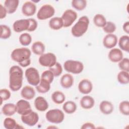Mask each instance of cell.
<instances>
[{"instance_id":"26","label":"cell","mask_w":129,"mask_h":129,"mask_svg":"<svg viewBox=\"0 0 129 129\" xmlns=\"http://www.w3.org/2000/svg\"><path fill=\"white\" fill-rule=\"evenodd\" d=\"M31 49L33 53L35 54L41 55L45 51V45L41 41H36L32 44Z\"/></svg>"},{"instance_id":"23","label":"cell","mask_w":129,"mask_h":129,"mask_svg":"<svg viewBox=\"0 0 129 129\" xmlns=\"http://www.w3.org/2000/svg\"><path fill=\"white\" fill-rule=\"evenodd\" d=\"M2 111L4 115L7 116H12L17 112L16 104L12 103H6L3 106Z\"/></svg>"},{"instance_id":"29","label":"cell","mask_w":129,"mask_h":129,"mask_svg":"<svg viewBox=\"0 0 129 129\" xmlns=\"http://www.w3.org/2000/svg\"><path fill=\"white\" fill-rule=\"evenodd\" d=\"M118 45L120 48L127 52L129 51V37L127 35L121 36L118 40Z\"/></svg>"},{"instance_id":"13","label":"cell","mask_w":129,"mask_h":129,"mask_svg":"<svg viewBox=\"0 0 129 129\" xmlns=\"http://www.w3.org/2000/svg\"><path fill=\"white\" fill-rule=\"evenodd\" d=\"M36 11V6L33 1L25 2L22 7V12L26 16H32Z\"/></svg>"},{"instance_id":"43","label":"cell","mask_w":129,"mask_h":129,"mask_svg":"<svg viewBox=\"0 0 129 129\" xmlns=\"http://www.w3.org/2000/svg\"><path fill=\"white\" fill-rule=\"evenodd\" d=\"M7 13H8L5 7L3 6L2 4H0V19H3L5 18L6 17Z\"/></svg>"},{"instance_id":"40","label":"cell","mask_w":129,"mask_h":129,"mask_svg":"<svg viewBox=\"0 0 129 129\" xmlns=\"http://www.w3.org/2000/svg\"><path fill=\"white\" fill-rule=\"evenodd\" d=\"M118 67L121 71L129 72V59L128 58H123L118 62Z\"/></svg>"},{"instance_id":"17","label":"cell","mask_w":129,"mask_h":129,"mask_svg":"<svg viewBox=\"0 0 129 129\" xmlns=\"http://www.w3.org/2000/svg\"><path fill=\"white\" fill-rule=\"evenodd\" d=\"M34 104L35 108L39 111H44L46 110L49 107L47 101L42 96L37 97L34 100Z\"/></svg>"},{"instance_id":"14","label":"cell","mask_w":129,"mask_h":129,"mask_svg":"<svg viewBox=\"0 0 129 129\" xmlns=\"http://www.w3.org/2000/svg\"><path fill=\"white\" fill-rule=\"evenodd\" d=\"M92 83L88 79H83L79 82L78 84V90L82 94H88L92 91Z\"/></svg>"},{"instance_id":"1","label":"cell","mask_w":129,"mask_h":129,"mask_svg":"<svg viewBox=\"0 0 129 129\" xmlns=\"http://www.w3.org/2000/svg\"><path fill=\"white\" fill-rule=\"evenodd\" d=\"M23 71L18 66L11 67L9 70V87L13 91H18L22 87Z\"/></svg>"},{"instance_id":"41","label":"cell","mask_w":129,"mask_h":129,"mask_svg":"<svg viewBox=\"0 0 129 129\" xmlns=\"http://www.w3.org/2000/svg\"><path fill=\"white\" fill-rule=\"evenodd\" d=\"M11 94L10 91L7 89H2L0 90V97H1V104L3 103V101H6L10 99Z\"/></svg>"},{"instance_id":"36","label":"cell","mask_w":129,"mask_h":129,"mask_svg":"<svg viewBox=\"0 0 129 129\" xmlns=\"http://www.w3.org/2000/svg\"><path fill=\"white\" fill-rule=\"evenodd\" d=\"M120 112L123 115L128 116L129 115V102L127 100L121 101L119 105Z\"/></svg>"},{"instance_id":"15","label":"cell","mask_w":129,"mask_h":129,"mask_svg":"<svg viewBox=\"0 0 129 129\" xmlns=\"http://www.w3.org/2000/svg\"><path fill=\"white\" fill-rule=\"evenodd\" d=\"M117 37L113 34H107L103 39V46L106 48H113L117 43Z\"/></svg>"},{"instance_id":"35","label":"cell","mask_w":129,"mask_h":129,"mask_svg":"<svg viewBox=\"0 0 129 129\" xmlns=\"http://www.w3.org/2000/svg\"><path fill=\"white\" fill-rule=\"evenodd\" d=\"M0 38L3 39H7L11 35V30L9 26L6 25H1Z\"/></svg>"},{"instance_id":"24","label":"cell","mask_w":129,"mask_h":129,"mask_svg":"<svg viewBox=\"0 0 129 129\" xmlns=\"http://www.w3.org/2000/svg\"><path fill=\"white\" fill-rule=\"evenodd\" d=\"M49 26L51 29L54 30H58L63 27L61 18L58 17L52 18L49 21Z\"/></svg>"},{"instance_id":"32","label":"cell","mask_w":129,"mask_h":129,"mask_svg":"<svg viewBox=\"0 0 129 129\" xmlns=\"http://www.w3.org/2000/svg\"><path fill=\"white\" fill-rule=\"evenodd\" d=\"M118 82L121 84H127L129 83V74L128 72L121 71L118 73L117 76Z\"/></svg>"},{"instance_id":"28","label":"cell","mask_w":129,"mask_h":129,"mask_svg":"<svg viewBox=\"0 0 129 129\" xmlns=\"http://www.w3.org/2000/svg\"><path fill=\"white\" fill-rule=\"evenodd\" d=\"M3 123L4 127L7 129H16L21 127L17 123L15 119L10 117H6L4 119Z\"/></svg>"},{"instance_id":"3","label":"cell","mask_w":129,"mask_h":129,"mask_svg":"<svg viewBox=\"0 0 129 129\" xmlns=\"http://www.w3.org/2000/svg\"><path fill=\"white\" fill-rule=\"evenodd\" d=\"M31 55V50L26 47L17 48L14 49L11 54V58L19 64L30 59Z\"/></svg>"},{"instance_id":"44","label":"cell","mask_w":129,"mask_h":129,"mask_svg":"<svg viewBox=\"0 0 129 129\" xmlns=\"http://www.w3.org/2000/svg\"><path fill=\"white\" fill-rule=\"evenodd\" d=\"M82 129H86V128H95V126L94 124L91 122H86L84 123L82 126L81 127Z\"/></svg>"},{"instance_id":"6","label":"cell","mask_w":129,"mask_h":129,"mask_svg":"<svg viewBox=\"0 0 129 129\" xmlns=\"http://www.w3.org/2000/svg\"><path fill=\"white\" fill-rule=\"evenodd\" d=\"M25 76L30 85L36 86L40 82V77L39 72L34 67L27 69L25 72Z\"/></svg>"},{"instance_id":"22","label":"cell","mask_w":129,"mask_h":129,"mask_svg":"<svg viewBox=\"0 0 129 129\" xmlns=\"http://www.w3.org/2000/svg\"><path fill=\"white\" fill-rule=\"evenodd\" d=\"M19 4V1L18 0H6L4 2V7L6 9L7 13L11 14L16 11Z\"/></svg>"},{"instance_id":"10","label":"cell","mask_w":129,"mask_h":129,"mask_svg":"<svg viewBox=\"0 0 129 129\" xmlns=\"http://www.w3.org/2000/svg\"><path fill=\"white\" fill-rule=\"evenodd\" d=\"M21 119L24 124L30 126H33L38 122L39 115L36 112L32 111L27 114L21 115Z\"/></svg>"},{"instance_id":"45","label":"cell","mask_w":129,"mask_h":129,"mask_svg":"<svg viewBox=\"0 0 129 129\" xmlns=\"http://www.w3.org/2000/svg\"><path fill=\"white\" fill-rule=\"evenodd\" d=\"M122 28L123 31L126 33H127V34H129V22L128 21H127L123 24L122 26Z\"/></svg>"},{"instance_id":"19","label":"cell","mask_w":129,"mask_h":129,"mask_svg":"<svg viewBox=\"0 0 129 129\" xmlns=\"http://www.w3.org/2000/svg\"><path fill=\"white\" fill-rule=\"evenodd\" d=\"M99 109L103 114L108 115L113 112L114 107L111 102L107 100H103L99 104Z\"/></svg>"},{"instance_id":"20","label":"cell","mask_w":129,"mask_h":129,"mask_svg":"<svg viewBox=\"0 0 129 129\" xmlns=\"http://www.w3.org/2000/svg\"><path fill=\"white\" fill-rule=\"evenodd\" d=\"M80 105L85 109H90L92 108L95 104V101L93 97L89 95L83 96L80 100Z\"/></svg>"},{"instance_id":"2","label":"cell","mask_w":129,"mask_h":129,"mask_svg":"<svg viewBox=\"0 0 129 129\" xmlns=\"http://www.w3.org/2000/svg\"><path fill=\"white\" fill-rule=\"evenodd\" d=\"M89 24V19L86 16H83L79 18L77 22L71 29L72 34L76 37L83 36L87 31Z\"/></svg>"},{"instance_id":"21","label":"cell","mask_w":129,"mask_h":129,"mask_svg":"<svg viewBox=\"0 0 129 129\" xmlns=\"http://www.w3.org/2000/svg\"><path fill=\"white\" fill-rule=\"evenodd\" d=\"M60 83L63 88H70L73 85L74 78L72 75L70 74H64L60 78Z\"/></svg>"},{"instance_id":"34","label":"cell","mask_w":129,"mask_h":129,"mask_svg":"<svg viewBox=\"0 0 129 129\" xmlns=\"http://www.w3.org/2000/svg\"><path fill=\"white\" fill-rule=\"evenodd\" d=\"M72 6L78 11H82L87 6V1L85 0H73Z\"/></svg>"},{"instance_id":"37","label":"cell","mask_w":129,"mask_h":129,"mask_svg":"<svg viewBox=\"0 0 129 129\" xmlns=\"http://www.w3.org/2000/svg\"><path fill=\"white\" fill-rule=\"evenodd\" d=\"M49 70L52 72L54 77H58L62 72V66L58 62H56L54 66L49 68Z\"/></svg>"},{"instance_id":"33","label":"cell","mask_w":129,"mask_h":129,"mask_svg":"<svg viewBox=\"0 0 129 129\" xmlns=\"http://www.w3.org/2000/svg\"><path fill=\"white\" fill-rule=\"evenodd\" d=\"M19 42L22 45L28 46L32 41V37L31 35L28 33H24L20 35L19 38Z\"/></svg>"},{"instance_id":"9","label":"cell","mask_w":129,"mask_h":129,"mask_svg":"<svg viewBox=\"0 0 129 129\" xmlns=\"http://www.w3.org/2000/svg\"><path fill=\"white\" fill-rule=\"evenodd\" d=\"M78 17L77 13L72 9L66 10L61 16L63 22V27L67 28L71 26L77 19Z\"/></svg>"},{"instance_id":"42","label":"cell","mask_w":129,"mask_h":129,"mask_svg":"<svg viewBox=\"0 0 129 129\" xmlns=\"http://www.w3.org/2000/svg\"><path fill=\"white\" fill-rule=\"evenodd\" d=\"M29 20L30 21V25L27 31L29 32L34 31L37 28L38 23L37 21L33 18H29Z\"/></svg>"},{"instance_id":"5","label":"cell","mask_w":129,"mask_h":129,"mask_svg":"<svg viewBox=\"0 0 129 129\" xmlns=\"http://www.w3.org/2000/svg\"><path fill=\"white\" fill-rule=\"evenodd\" d=\"M45 117L48 122L58 124L63 121L64 118V114L59 109H52L48 110L46 113Z\"/></svg>"},{"instance_id":"12","label":"cell","mask_w":129,"mask_h":129,"mask_svg":"<svg viewBox=\"0 0 129 129\" xmlns=\"http://www.w3.org/2000/svg\"><path fill=\"white\" fill-rule=\"evenodd\" d=\"M30 25L29 19H23L16 20L13 24V29L16 32L19 33L28 30Z\"/></svg>"},{"instance_id":"16","label":"cell","mask_w":129,"mask_h":129,"mask_svg":"<svg viewBox=\"0 0 129 129\" xmlns=\"http://www.w3.org/2000/svg\"><path fill=\"white\" fill-rule=\"evenodd\" d=\"M108 58L113 62H117L123 58V53L121 49L117 48H113L108 53Z\"/></svg>"},{"instance_id":"30","label":"cell","mask_w":129,"mask_h":129,"mask_svg":"<svg viewBox=\"0 0 129 129\" xmlns=\"http://www.w3.org/2000/svg\"><path fill=\"white\" fill-rule=\"evenodd\" d=\"M77 108L76 104L72 101L66 102L62 106L63 111L67 114H72L74 113L76 111Z\"/></svg>"},{"instance_id":"11","label":"cell","mask_w":129,"mask_h":129,"mask_svg":"<svg viewBox=\"0 0 129 129\" xmlns=\"http://www.w3.org/2000/svg\"><path fill=\"white\" fill-rule=\"evenodd\" d=\"M17 112L21 115L28 114L32 111L30 103L25 99H20L16 103Z\"/></svg>"},{"instance_id":"18","label":"cell","mask_w":129,"mask_h":129,"mask_svg":"<svg viewBox=\"0 0 129 129\" xmlns=\"http://www.w3.org/2000/svg\"><path fill=\"white\" fill-rule=\"evenodd\" d=\"M21 95L25 100H31L35 96V91L31 86H26L22 89Z\"/></svg>"},{"instance_id":"39","label":"cell","mask_w":129,"mask_h":129,"mask_svg":"<svg viewBox=\"0 0 129 129\" xmlns=\"http://www.w3.org/2000/svg\"><path fill=\"white\" fill-rule=\"evenodd\" d=\"M54 75L53 74V73H52V72L49 70H46L44 72H43V73H42L41 75V79H44L48 82H49L50 84L52 83V82L53 81L54 79Z\"/></svg>"},{"instance_id":"7","label":"cell","mask_w":129,"mask_h":129,"mask_svg":"<svg viewBox=\"0 0 129 129\" xmlns=\"http://www.w3.org/2000/svg\"><path fill=\"white\" fill-rule=\"evenodd\" d=\"M55 13L53 6L49 4H45L41 6L37 13V18L40 20H44L52 17Z\"/></svg>"},{"instance_id":"4","label":"cell","mask_w":129,"mask_h":129,"mask_svg":"<svg viewBox=\"0 0 129 129\" xmlns=\"http://www.w3.org/2000/svg\"><path fill=\"white\" fill-rule=\"evenodd\" d=\"M64 70L73 74H79L81 73L84 70L83 63L78 60H67L63 63Z\"/></svg>"},{"instance_id":"25","label":"cell","mask_w":129,"mask_h":129,"mask_svg":"<svg viewBox=\"0 0 129 129\" xmlns=\"http://www.w3.org/2000/svg\"><path fill=\"white\" fill-rule=\"evenodd\" d=\"M50 83L40 78V81L38 85L36 87V89L40 93L44 94L48 92L50 89Z\"/></svg>"},{"instance_id":"38","label":"cell","mask_w":129,"mask_h":129,"mask_svg":"<svg viewBox=\"0 0 129 129\" xmlns=\"http://www.w3.org/2000/svg\"><path fill=\"white\" fill-rule=\"evenodd\" d=\"M116 29L115 24L110 21L106 22L105 25L103 27V31L107 34H112Z\"/></svg>"},{"instance_id":"31","label":"cell","mask_w":129,"mask_h":129,"mask_svg":"<svg viewBox=\"0 0 129 129\" xmlns=\"http://www.w3.org/2000/svg\"><path fill=\"white\" fill-rule=\"evenodd\" d=\"M93 22L95 25L98 27L103 28L106 24L107 21L105 17L100 14H96L93 18Z\"/></svg>"},{"instance_id":"27","label":"cell","mask_w":129,"mask_h":129,"mask_svg":"<svg viewBox=\"0 0 129 129\" xmlns=\"http://www.w3.org/2000/svg\"><path fill=\"white\" fill-rule=\"evenodd\" d=\"M51 99L55 104H60L64 102L66 99L64 94L60 91H55L51 95Z\"/></svg>"},{"instance_id":"8","label":"cell","mask_w":129,"mask_h":129,"mask_svg":"<svg viewBox=\"0 0 129 129\" xmlns=\"http://www.w3.org/2000/svg\"><path fill=\"white\" fill-rule=\"evenodd\" d=\"M38 61L41 66L49 68L54 66L57 62L56 57L54 53L51 52L43 53L40 55Z\"/></svg>"}]
</instances>
